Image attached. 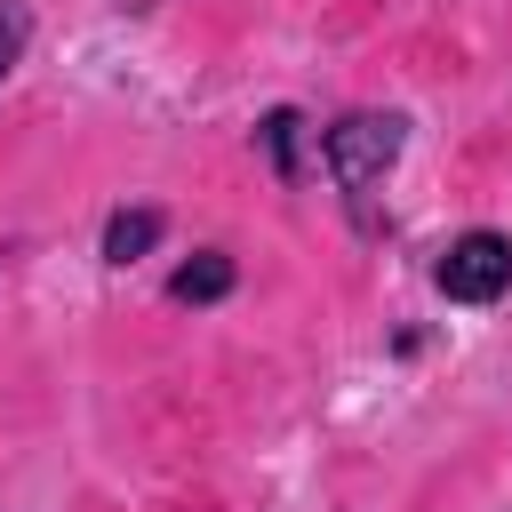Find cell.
<instances>
[{"mask_svg":"<svg viewBox=\"0 0 512 512\" xmlns=\"http://www.w3.org/2000/svg\"><path fill=\"white\" fill-rule=\"evenodd\" d=\"M400 144H408V120H400V112H344V120L320 136V152H328V168H336L344 208H352L360 232H376V192H384Z\"/></svg>","mask_w":512,"mask_h":512,"instance_id":"6da1fadb","label":"cell"},{"mask_svg":"<svg viewBox=\"0 0 512 512\" xmlns=\"http://www.w3.org/2000/svg\"><path fill=\"white\" fill-rule=\"evenodd\" d=\"M432 288L448 304H496L512 288V240L504 232H456L432 264Z\"/></svg>","mask_w":512,"mask_h":512,"instance_id":"7a4b0ae2","label":"cell"},{"mask_svg":"<svg viewBox=\"0 0 512 512\" xmlns=\"http://www.w3.org/2000/svg\"><path fill=\"white\" fill-rule=\"evenodd\" d=\"M160 232H168L160 208H112V224H104V264H136V256H152Z\"/></svg>","mask_w":512,"mask_h":512,"instance_id":"3957f363","label":"cell"},{"mask_svg":"<svg viewBox=\"0 0 512 512\" xmlns=\"http://www.w3.org/2000/svg\"><path fill=\"white\" fill-rule=\"evenodd\" d=\"M232 280H240V272H232V256H224V248H200L192 264H176L168 296H176V304H224V296H232Z\"/></svg>","mask_w":512,"mask_h":512,"instance_id":"277c9868","label":"cell"},{"mask_svg":"<svg viewBox=\"0 0 512 512\" xmlns=\"http://www.w3.org/2000/svg\"><path fill=\"white\" fill-rule=\"evenodd\" d=\"M296 128H304V120H296L288 104H280V112H264V128H256V144H264V160H272V176H280V184H296Z\"/></svg>","mask_w":512,"mask_h":512,"instance_id":"5b68a950","label":"cell"},{"mask_svg":"<svg viewBox=\"0 0 512 512\" xmlns=\"http://www.w3.org/2000/svg\"><path fill=\"white\" fill-rule=\"evenodd\" d=\"M24 40H32V8H24V0H0V80L16 72Z\"/></svg>","mask_w":512,"mask_h":512,"instance_id":"8992f818","label":"cell"}]
</instances>
